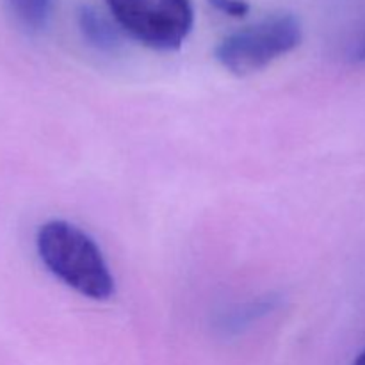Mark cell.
Returning a JSON list of instances; mask_svg holds the SVG:
<instances>
[{"label": "cell", "mask_w": 365, "mask_h": 365, "mask_svg": "<svg viewBox=\"0 0 365 365\" xmlns=\"http://www.w3.org/2000/svg\"><path fill=\"white\" fill-rule=\"evenodd\" d=\"M36 248L46 269L91 299H109L114 278L96 242L75 225L53 220L38 230Z\"/></svg>", "instance_id": "obj_1"}, {"label": "cell", "mask_w": 365, "mask_h": 365, "mask_svg": "<svg viewBox=\"0 0 365 365\" xmlns=\"http://www.w3.org/2000/svg\"><path fill=\"white\" fill-rule=\"evenodd\" d=\"M302 43V24L292 14H277L227 36L216 59L230 73L245 77L269 66Z\"/></svg>", "instance_id": "obj_2"}, {"label": "cell", "mask_w": 365, "mask_h": 365, "mask_svg": "<svg viewBox=\"0 0 365 365\" xmlns=\"http://www.w3.org/2000/svg\"><path fill=\"white\" fill-rule=\"evenodd\" d=\"M118 27L155 50H177L195 24L191 0H106Z\"/></svg>", "instance_id": "obj_3"}, {"label": "cell", "mask_w": 365, "mask_h": 365, "mask_svg": "<svg viewBox=\"0 0 365 365\" xmlns=\"http://www.w3.org/2000/svg\"><path fill=\"white\" fill-rule=\"evenodd\" d=\"M77 24L82 36L89 45L98 50H114L120 45L118 29L91 6H81L77 13Z\"/></svg>", "instance_id": "obj_4"}, {"label": "cell", "mask_w": 365, "mask_h": 365, "mask_svg": "<svg viewBox=\"0 0 365 365\" xmlns=\"http://www.w3.org/2000/svg\"><path fill=\"white\" fill-rule=\"evenodd\" d=\"M14 20L29 32H41L52 16L53 0H6Z\"/></svg>", "instance_id": "obj_5"}, {"label": "cell", "mask_w": 365, "mask_h": 365, "mask_svg": "<svg viewBox=\"0 0 365 365\" xmlns=\"http://www.w3.org/2000/svg\"><path fill=\"white\" fill-rule=\"evenodd\" d=\"M274 305H277L274 298H262L257 299V302L246 303V305L232 310V312H228L223 317V327L227 330H239V328L246 327L252 321H257L262 316H266L267 312H271L274 309Z\"/></svg>", "instance_id": "obj_6"}, {"label": "cell", "mask_w": 365, "mask_h": 365, "mask_svg": "<svg viewBox=\"0 0 365 365\" xmlns=\"http://www.w3.org/2000/svg\"><path fill=\"white\" fill-rule=\"evenodd\" d=\"M209 4L214 9L232 18H242L250 13L248 0H209Z\"/></svg>", "instance_id": "obj_7"}, {"label": "cell", "mask_w": 365, "mask_h": 365, "mask_svg": "<svg viewBox=\"0 0 365 365\" xmlns=\"http://www.w3.org/2000/svg\"><path fill=\"white\" fill-rule=\"evenodd\" d=\"M355 59L365 61V36L362 38V41L359 43V46H356V50H355Z\"/></svg>", "instance_id": "obj_8"}, {"label": "cell", "mask_w": 365, "mask_h": 365, "mask_svg": "<svg viewBox=\"0 0 365 365\" xmlns=\"http://www.w3.org/2000/svg\"><path fill=\"white\" fill-rule=\"evenodd\" d=\"M353 365H365V349L362 353H360L359 356L355 359V362H353Z\"/></svg>", "instance_id": "obj_9"}]
</instances>
